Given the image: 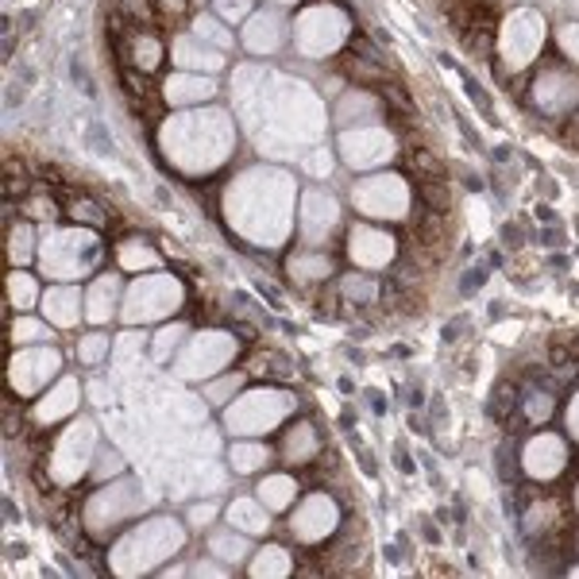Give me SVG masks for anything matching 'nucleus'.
<instances>
[{
    "mask_svg": "<svg viewBox=\"0 0 579 579\" xmlns=\"http://www.w3.org/2000/svg\"><path fill=\"white\" fill-rule=\"evenodd\" d=\"M182 545H186V529H182L174 517H151V522L132 525V529L112 545V571H120V576L155 571L163 568L174 553H182Z\"/></svg>",
    "mask_w": 579,
    "mask_h": 579,
    "instance_id": "nucleus-1",
    "label": "nucleus"
},
{
    "mask_svg": "<svg viewBox=\"0 0 579 579\" xmlns=\"http://www.w3.org/2000/svg\"><path fill=\"white\" fill-rule=\"evenodd\" d=\"M294 409H298V398L290 391L255 386V391H243L232 406H225V429L232 437H263V433L278 429Z\"/></svg>",
    "mask_w": 579,
    "mask_h": 579,
    "instance_id": "nucleus-2",
    "label": "nucleus"
},
{
    "mask_svg": "<svg viewBox=\"0 0 579 579\" xmlns=\"http://www.w3.org/2000/svg\"><path fill=\"white\" fill-rule=\"evenodd\" d=\"M151 506V494H143V487L135 479H109L97 494H89L86 510H81V522L94 537H109L112 529L128 525L132 517H140Z\"/></svg>",
    "mask_w": 579,
    "mask_h": 579,
    "instance_id": "nucleus-3",
    "label": "nucleus"
},
{
    "mask_svg": "<svg viewBox=\"0 0 579 579\" xmlns=\"http://www.w3.org/2000/svg\"><path fill=\"white\" fill-rule=\"evenodd\" d=\"M182 302H186V290L174 274H143L128 286L120 317L124 325H155L182 309Z\"/></svg>",
    "mask_w": 579,
    "mask_h": 579,
    "instance_id": "nucleus-4",
    "label": "nucleus"
},
{
    "mask_svg": "<svg viewBox=\"0 0 579 579\" xmlns=\"http://www.w3.org/2000/svg\"><path fill=\"white\" fill-rule=\"evenodd\" d=\"M97 445H101V433H97L94 417H78L58 433L55 448H51V479L63 487L78 483L94 471Z\"/></svg>",
    "mask_w": 579,
    "mask_h": 579,
    "instance_id": "nucleus-5",
    "label": "nucleus"
},
{
    "mask_svg": "<svg viewBox=\"0 0 579 579\" xmlns=\"http://www.w3.org/2000/svg\"><path fill=\"white\" fill-rule=\"evenodd\" d=\"M240 356V340L232 332H220V329H205V332H194V337L182 345V352L174 356V375L189 379H212L228 368V363Z\"/></svg>",
    "mask_w": 579,
    "mask_h": 579,
    "instance_id": "nucleus-6",
    "label": "nucleus"
},
{
    "mask_svg": "<svg viewBox=\"0 0 579 579\" xmlns=\"http://www.w3.org/2000/svg\"><path fill=\"white\" fill-rule=\"evenodd\" d=\"M101 259V243H97L94 232H47L40 248V263L51 278L58 282H70V278H81L89 266H97Z\"/></svg>",
    "mask_w": 579,
    "mask_h": 579,
    "instance_id": "nucleus-7",
    "label": "nucleus"
},
{
    "mask_svg": "<svg viewBox=\"0 0 579 579\" xmlns=\"http://www.w3.org/2000/svg\"><path fill=\"white\" fill-rule=\"evenodd\" d=\"M58 371H63V352L51 345H28V348H17L12 352V363H9V386L17 398H35L43 394L47 386H55Z\"/></svg>",
    "mask_w": 579,
    "mask_h": 579,
    "instance_id": "nucleus-8",
    "label": "nucleus"
},
{
    "mask_svg": "<svg viewBox=\"0 0 579 579\" xmlns=\"http://www.w3.org/2000/svg\"><path fill=\"white\" fill-rule=\"evenodd\" d=\"M352 201L363 217L371 220H402L409 212V186L398 174H375V178H363L352 186Z\"/></svg>",
    "mask_w": 579,
    "mask_h": 579,
    "instance_id": "nucleus-9",
    "label": "nucleus"
},
{
    "mask_svg": "<svg viewBox=\"0 0 579 579\" xmlns=\"http://www.w3.org/2000/svg\"><path fill=\"white\" fill-rule=\"evenodd\" d=\"M340 529V502L329 491H314L290 510V537L302 545H321Z\"/></svg>",
    "mask_w": 579,
    "mask_h": 579,
    "instance_id": "nucleus-10",
    "label": "nucleus"
},
{
    "mask_svg": "<svg viewBox=\"0 0 579 579\" xmlns=\"http://www.w3.org/2000/svg\"><path fill=\"white\" fill-rule=\"evenodd\" d=\"M529 101L537 105L540 117H568L579 109V74L560 63L540 66L529 86Z\"/></svg>",
    "mask_w": 579,
    "mask_h": 579,
    "instance_id": "nucleus-11",
    "label": "nucleus"
},
{
    "mask_svg": "<svg viewBox=\"0 0 579 579\" xmlns=\"http://www.w3.org/2000/svg\"><path fill=\"white\" fill-rule=\"evenodd\" d=\"M568 468V440L560 433H533L522 445V476L533 483H553Z\"/></svg>",
    "mask_w": 579,
    "mask_h": 579,
    "instance_id": "nucleus-12",
    "label": "nucleus"
},
{
    "mask_svg": "<svg viewBox=\"0 0 579 579\" xmlns=\"http://www.w3.org/2000/svg\"><path fill=\"white\" fill-rule=\"evenodd\" d=\"M394 151H398V140L375 124H363L356 128V132L340 135V155H345V163L356 166V171H375V166L391 163Z\"/></svg>",
    "mask_w": 579,
    "mask_h": 579,
    "instance_id": "nucleus-13",
    "label": "nucleus"
},
{
    "mask_svg": "<svg viewBox=\"0 0 579 579\" xmlns=\"http://www.w3.org/2000/svg\"><path fill=\"white\" fill-rule=\"evenodd\" d=\"M298 47L306 51V55L321 58V55H332V51L345 43V32H348V20L340 17L332 4H325V9H309L306 17L298 20Z\"/></svg>",
    "mask_w": 579,
    "mask_h": 579,
    "instance_id": "nucleus-14",
    "label": "nucleus"
},
{
    "mask_svg": "<svg viewBox=\"0 0 579 579\" xmlns=\"http://www.w3.org/2000/svg\"><path fill=\"white\" fill-rule=\"evenodd\" d=\"M348 259L363 271H383L398 259V243L394 236H386L383 228H371V225H356L348 232Z\"/></svg>",
    "mask_w": 579,
    "mask_h": 579,
    "instance_id": "nucleus-15",
    "label": "nucleus"
},
{
    "mask_svg": "<svg viewBox=\"0 0 579 579\" xmlns=\"http://www.w3.org/2000/svg\"><path fill=\"white\" fill-rule=\"evenodd\" d=\"M337 225H340L337 197L325 194V189H306V194H302V240H306L309 248H321V243L337 232Z\"/></svg>",
    "mask_w": 579,
    "mask_h": 579,
    "instance_id": "nucleus-16",
    "label": "nucleus"
},
{
    "mask_svg": "<svg viewBox=\"0 0 579 579\" xmlns=\"http://www.w3.org/2000/svg\"><path fill=\"white\" fill-rule=\"evenodd\" d=\"M78 402H81V386L74 375H63L55 386H47V391L40 394V402L32 406V422L40 425V429H51V425L66 422V417L78 414Z\"/></svg>",
    "mask_w": 579,
    "mask_h": 579,
    "instance_id": "nucleus-17",
    "label": "nucleus"
},
{
    "mask_svg": "<svg viewBox=\"0 0 579 579\" xmlns=\"http://www.w3.org/2000/svg\"><path fill=\"white\" fill-rule=\"evenodd\" d=\"M540 47V24L537 17H529V12H517V17L506 20V28H502V58H506L510 66H529V58L537 55Z\"/></svg>",
    "mask_w": 579,
    "mask_h": 579,
    "instance_id": "nucleus-18",
    "label": "nucleus"
},
{
    "mask_svg": "<svg viewBox=\"0 0 579 579\" xmlns=\"http://www.w3.org/2000/svg\"><path fill=\"white\" fill-rule=\"evenodd\" d=\"M43 317H47L55 329H78L81 317H86V294L70 282H58L43 294Z\"/></svg>",
    "mask_w": 579,
    "mask_h": 579,
    "instance_id": "nucleus-19",
    "label": "nucleus"
},
{
    "mask_svg": "<svg viewBox=\"0 0 579 579\" xmlns=\"http://www.w3.org/2000/svg\"><path fill=\"white\" fill-rule=\"evenodd\" d=\"M120 40V55L132 70L155 74L159 63H163V40H159L151 28H128V32H117Z\"/></svg>",
    "mask_w": 579,
    "mask_h": 579,
    "instance_id": "nucleus-20",
    "label": "nucleus"
},
{
    "mask_svg": "<svg viewBox=\"0 0 579 579\" xmlns=\"http://www.w3.org/2000/svg\"><path fill=\"white\" fill-rule=\"evenodd\" d=\"M159 97H163L166 105H174V109H186V105L212 101V97H217V81H212L209 74H189V70H178V74H171V78L163 81V89H159Z\"/></svg>",
    "mask_w": 579,
    "mask_h": 579,
    "instance_id": "nucleus-21",
    "label": "nucleus"
},
{
    "mask_svg": "<svg viewBox=\"0 0 579 579\" xmlns=\"http://www.w3.org/2000/svg\"><path fill=\"white\" fill-rule=\"evenodd\" d=\"M124 306V290H120L117 274H97L86 286V321L89 325H109L117 317V309Z\"/></svg>",
    "mask_w": 579,
    "mask_h": 579,
    "instance_id": "nucleus-22",
    "label": "nucleus"
},
{
    "mask_svg": "<svg viewBox=\"0 0 579 579\" xmlns=\"http://www.w3.org/2000/svg\"><path fill=\"white\" fill-rule=\"evenodd\" d=\"M171 55H174V66H178V70H189V74H220L225 70V51L201 43L194 32L178 35V40L171 43Z\"/></svg>",
    "mask_w": 579,
    "mask_h": 579,
    "instance_id": "nucleus-23",
    "label": "nucleus"
},
{
    "mask_svg": "<svg viewBox=\"0 0 579 579\" xmlns=\"http://www.w3.org/2000/svg\"><path fill=\"white\" fill-rule=\"evenodd\" d=\"M274 452H278V460L290 463V468H306V463H314L317 456H321V433H317L314 422L290 425Z\"/></svg>",
    "mask_w": 579,
    "mask_h": 579,
    "instance_id": "nucleus-24",
    "label": "nucleus"
},
{
    "mask_svg": "<svg viewBox=\"0 0 579 579\" xmlns=\"http://www.w3.org/2000/svg\"><path fill=\"white\" fill-rule=\"evenodd\" d=\"M286 17L282 12H255V17L248 20V28H243V47L255 51V55H274V51H282V43H286Z\"/></svg>",
    "mask_w": 579,
    "mask_h": 579,
    "instance_id": "nucleus-25",
    "label": "nucleus"
},
{
    "mask_svg": "<svg viewBox=\"0 0 579 579\" xmlns=\"http://www.w3.org/2000/svg\"><path fill=\"white\" fill-rule=\"evenodd\" d=\"M205 553L217 556L220 564H228V568H240V564L251 560V537L248 533H240L236 525H217V529H209V537H205Z\"/></svg>",
    "mask_w": 579,
    "mask_h": 579,
    "instance_id": "nucleus-26",
    "label": "nucleus"
},
{
    "mask_svg": "<svg viewBox=\"0 0 579 579\" xmlns=\"http://www.w3.org/2000/svg\"><path fill=\"white\" fill-rule=\"evenodd\" d=\"M225 517H228V525H236V529L248 533V537H263V533L271 529L274 514L263 506L259 494H240V499H232L225 506Z\"/></svg>",
    "mask_w": 579,
    "mask_h": 579,
    "instance_id": "nucleus-27",
    "label": "nucleus"
},
{
    "mask_svg": "<svg viewBox=\"0 0 579 579\" xmlns=\"http://www.w3.org/2000/svg\"><path fill=\"white\" fill-rule=\"evenodd\" d=\"M274 456L278 452H274L271 445H263L259 437H236L232 445H228V468H232L236 476H255Z\"/></svg>",
    "mask_w": 579,
    "mask_h": 579,
    "instance_id": "nucleus-28",
    "label": "nucleus"
},
{
    "mask_svg": "<svg viewBox=\"0 0 579 579\" xmlns=\"http://www.w3.org/2000/svg\"><path fill=\"white\" fill-rule=\"evenodd\" d=\"M255 494L263 499V506L271 510V514H286V510H294V502H298V479L286 476V471H271V476L259 479Z\"/></svg>",
    "mask_w": 579,
    "mask_h": 579,
    "instance_id": "nucleus-29",
    "label": "nucleus"
},
{
    "mask_svg": "<svg viewBox=\"0 0 579 579\" xmlns=\"http://www.w3.org/2000/svg\"><path fill=\"white\" fill-rule=\"evenodd\" d=\"M332 255L321 248H302L286 259V271L294 282H329L332 278Z\"/></svg>",
    "mask_w": 579,
    "mask_h": 579,
    "instance_id": "nucleus-30",
    "label": "nucleus"
},
{
    "mask_svg": "<svg viewBox=\"0 0 579 579\" xmlns=\"http://www.w3.org/2000/svg\"><path fill=\"white\" fill-rule=\"evenodd\" d=\"M248 576L255 579H282V576H294V556H290L286 545H263L251 553L248 560Z\"/></svg>",
    "mask_w": 579,
    "mask_h": 579,
    "instance_id": "nucleus-31",
    "label": "nucleus"
},
{
    "mask_svg": "<svg viewBox=\"0 0 579 579\" xmlns=\"http://www.w3.org/2000/svg\"><path fill=\"white\" fill-rule=\"evenodd\" d=\"M243 383H248V371H220V375L205 379V386H201L205 406H217V409L232 406L243 394Z\"/></svg>",
    "mask_w": 579,
    "mask_h": 579,
    "instance_id": "nucleus-32",
    "label": "nucleus"
},
{
    "mask_svg": "<svg viewBox=\"0 0 579 579\" xmlns=\"http://www.w3.org/2000/svg\"><path fill=\"white\" fill-rule=\"evenodd\" d=\"M522 525L529 537H548V533L560 529V506L556 499H529V506L522 510Z\"/></svg>",
    "mask_w": 579,
    "mask_h": 579,
    "instance_id": "nucleus-33",
    "label": "nucleus"
},
{
    "mask_svg": "<svg viewBox=\"0 0 579 579\" xmlns=\"http://www.w3.org/2000/svg\"><path fill=\"white\" fill-rule=\"evenodd\" d=\"M556 414V394L553 391H529L525 398H517V417H522L525 425H533V429H540V425H548Z\"/></svg>",
    "mask_w": 579,
    "mask_h": 579,
    "instance_id": "nucleus-34",
    "label": "nucleus"
},
{
    "mask_svg": "<svg viewBox=\"0 0 579 579\" xmlns=\"http://www.w3.org/2000/svg\"><path fill=\"white\" fill-rule=\"evenodd\" d=\"M35 302H43L40 282H35L32 274L24 271V266H12V274H9V309H20V314H28Z\"/></svg>",
    "mask_w": 579,
    "mask_h": 579,
    "instance_id": "nucleus-35",
    "label": "nucleus"
},
{
    "mask_svg": "<svg viewBox=\"0 0 579 579\" xmlns=\"http://www.w3.org/2000/svg\"><path fill=\"white\" fill-rule=\"evenodd\" d=\"M32 255H40V248H35V228L28 225V220H9V263L28 266Z\"/></svg>",
    "mask_w": 579,
    "mask_h": 579,
    "instance_id": "nucleus-36",
    "label": "nucleus"
},
{
    "mask_svg": "<svg viewBox=\"0 0 579 579\" xmlns=\"http://www.w3.org/2000/svg\"><path fill=\"white\" fill-rule=\"evenodd\" d=\"M189 32H194L201 43H209V47H217V51H232L236 47V40H232V32L225 28V20L209 17V12H197L194 24H189Z\"/></svg>",
    "mask_w": 579,
    "mask_h": 579,
    "instance_id": "nucleus-37",
    "label": "nucleus"
},
{
    "mask_svg": "<svg viewBox=\"0 0 579 579\" xmlns=\"http://www.w3.org/2000/svg\"><path fill=\"white\" fill-rule=\"evenodd\" d=\"M340 298L352 302L356 309H368L371 302L379 298V282L363 278V274H345V278H340Z\"/></svg>",
    "mask_w": 579,
    "mask_h": 579,
    "instance_id": "nucleus-38",
    "label": "nucleus"
},
{
    "mask_svg": "<svg viewBox=\"0 0 579 579\" xmlns=\"http://www.w3.org/2000/svg\"><path fill=\"white\" fill-rule=\"evenodd\" d=\"M189 340V325L186 321H178V325H166L163 332H159L155 340H151V356H155L159 363H166V360H174V356L182 352V345Z\"/></svg>",
    "mask_w": 579,
    "mask_h": 579,
    "instance_id": "nucleus-39",
    "label": "nucleus"
},
{
    "mask_svg": "<svg viewBox=\"0 0 579 579\" xmlns=\"http://www.w3.org/2000/svg\"><path fill=\"white\" fill-rule=\"evenodd\" d=\"M117 263L124 266V271H143V274H148V266H155L159 255L148 248V240H124L117 248Z\"/></svg>",
    "mask_w": 579,
    "mask_h": 579,
    "instance_id": "nucleus-40",
    "label": "nucleus"
},
{
    "mask_svg": "<svg viewBox=\"0 0 579 579\" xmlns=\"http://www.w3.org/2000/svg\"><path fill=\"white\" fill-rule=\"evenodd\" d=\"M20 212L32 220H58V201H55V189H43L32 186V194L20 201Z\"/></svg>",
    "mask_w": 579,
    "mask_h": 579,
    "instance_id": "nucleus-41",
    "label": "nucleus"
},
{
    "mask_svg": "<svg viewBox=\"0 0 579 579\" xmlns=\"http://www.w3.org/2000/svg\"><path fill=\"white\" fill-rule=\"evenodd\" d=\"M43 340H51V321L43 317V321H35V317H12V345L17 348H28V345H43Z\"/></svg>",
    "mask_w": 579,
    "mask_h": 579,
    "instance_id": "nucleus-42",
    "label": "nucleus"
},
{
    "mask_svg": "<svg viewBox=\"0 0 579 579\" xmlns=\"http://www.w3.org/2000/svg\"><path fill=\"white\" fill-rule=\"evenodd\" d=\"M105 356H112V337L109 332H86V337L78 340V360L86 363V368H97V363H105Z\"/></svg>",
    "mask_w": 579,
    "mask_h": 579,
    "instance_id": "nucleus-43",
    "label": "nucleus"
},
{
    "mask_svg": "<svg viewBox=\"0 0 579 579\" xmlns=\"http://www.w3.org/2000/svg\"><path fill=\"white\" fill-rule=\"evenodd\" d=\"M143 352H148V337H143V332H124V337L112 345V360H117L120 371L132 368V363L140 360Z\"/></svg>",
    "mask_w": 579,
    "mask_h": 579,
    "instance_id": "nucleus-44",
    "label": "nucleus"
},
{
    "mask_svg": "<svg viewBox=\"0 0 579 579\" xmlns=\"http://www.w3.org/2000/svg\"><path fill=\"white\" fill-rule=\"evenodd\" d=\"M120 476H124V456H120L117 448H105V452H97L89 479H101V483H109V479H120Z\"/></svg>",
    "mask_w": 579,
    "mask_h": 579,
    "instance_id": "nucleus-45",
    "label": "nucleus"
},
{
    "mask_svg": "<svg viewBox=\"0 0 579 579\" xmlns=\"http://www.w3.org/2000/svg\"><path fill=\"white\" fill-rule=\"evenodd\" d=\"M117 12L132 28H151V24H155V4H151V0H120Z\"/></svg>",
    "mask_w": 579,
    "mask_h": 579,
    "instance_id": "nucleus-46",
    "label": "nucleus"
},
{
    "mask_svg": "<svg viewBox=\"0 0 579 579\" xmlns=\"http://www.w3.org/2000/svg\"><path fill=\"white\" fill-rule=\"evenodd\" d=\"M70 217L78 220V225H89V228H105V225H109V212H105L101 205L94 201V197H78V201L70 205Z\"/></svg>",
    "mask_w": 579,
    "mask_h": 579,
    "instance_id": "nucleus-47",
    "label": "nucleus"
},
{
    "mask_svg": "<svg viewBox=\"0 0 579 579\" xmlns=\"http://www.w3.org/2000/svg\"><path fill=\"white\" fill-rule=\"evenodd\" d=\"M217 514H220L217 502H212V499H201V502H194V506H189L186 525H189V529H197V533H209V525L217 522Z\"/></svg>",
    "mask_w": 579,
    "mask_h": 579,
    "instance_id": "nucleus-48",
    "label": "nucleus"
},
{
    "mask_svg": "<svg viewBox=\"0 0 579 579\" xmlns=\"http://www.w3.org/2000/svg\"><path fill=\"white\" fill-rule=\"evenodd\" d=\"M212 4H217V17L225 24H240L255 12V0H212Z\"/></svg>",
    "mask_w": 579,
    "mask_h": 579,
    "instance_id": "nucleus-49",
    "label": "nucleus"
},
{
    "mask_svg": "<svg viewBox=\"0 0 579 579\" xmlns=\"http://www.w3.org/2000/svg\"><path fill=\"white\" fill-rule=\"evenodd\" d=\"M556 47L571 66H579V24H560L556 28Z\"/></svg>",
    "mask_w": 579,
    "mask_h": 579,
    "instance_id": "nucleus-50",
    "label": "nucleus"
},
{
    "mask_svg": "<svg viewBox=\"0 0 579 579\" xmlns=\"http://www.w3.org/2000/svg\"><path fill=\"white\" fill-rule=\"evenodd\" d=\"M409 163H414V171L429 174V178H440V171H445V166H440V159L433 155L429 148H422V143H414V148H409Z\"/></svg>",
    "mask_w": 579,
    "mask_h": 579,
    "instance_id": "nucleus-51",
    "label": "nucleus"
},
{
    "mask_svg": "<svg viewBox=\"0 0 579 579\" xmlns=\"http://www.w3.org/2000/svg\"><path fill=\"white\" fill-rule=\"evenodd\" d=\"M564 425H568V437L579 445V391L568 398V409H564Z\"/></svg>",
    "mask_w": 579,
    "mask_h": 579,
    "instance_id": "nucleus-52",
    "label": "nucleus"
},
{
    "mask_svg": "<svg viewBox=\"0 0 579 579\" xmlns=\"http://www.w3.org/2000/svg\"><path fill=\"white\" fill-rule=\"evenodd\" d=\"M159 4H163V12H171V17H178V12L186 9L189 0H159Z\"/></svg>",
    "mask_w": 579,
    "mask_h": 579,
    "instance_id": "nucleus-53",
    "label": "nucleus"
},
{
    "mask_svg": "<svg viewBox=\"0 0 579 579\" xmlns=\"http://www.w3.org/2000/svg\"><path fill=\"white\" fill-rule=\"evenodd\" d=\"M571 506H576V514H579V483H576V491H571Z\"/></svg>",
    "mask_w": 579,
    "mask_h": 579,
    "instance_id": "nucleus-54",
    "label": "nucleus"
},
{
    "mask_svg": "<svg viewBox=\"0 0 579 579\" xmlns=\"http://www.w3.org/2000/svg\"><path fill=\"white\" fill-rule=\"evenodd\" d=\"M274 4H278V9H286V4H298V0H274Z\"/></svg>",
    "mask_w": 579,
    "mask_h": 579,
    "instance_id": "nucleus-55",
    "label": "nucleus"
},
{
    "mask_svg": "<svg viewBox=\"0 0 579 579\" xmlns=\"http://www.w3.org/2000/svg\"><path fill=\"white\" fill-rule=\"evenodd\" d=\"M194 4H209V0H194Z\"/></svg>",
    "mask_w": 579,
    "mask_h": 579,
    "instance_id": "nucleus-56",
    "label": "nucleus"
},
{
    "mask_svg": "<svg viewBox=\"0 0 579 579\" xmlns=\"http://www.w3.org/2000/svg\"><path fill=\"white\" fill-rule=\"evenodd\" d=\"M576 548H579V537H576Z\"/></svg>",
    "mask_w": 579,
    "mask_h": 579,
    "instance_id": "nucleus-57",
    "label": "nucleus"
}]
</instances>
